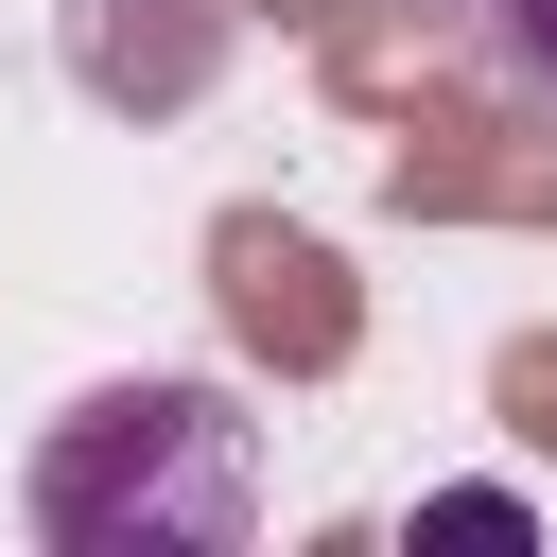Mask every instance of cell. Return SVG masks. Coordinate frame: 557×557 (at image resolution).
Segmentation results:
<instances>
[{
	"label": "cell",
	"instance_id": "6da1fadb",
	"mask_svg": "<svg viewBox=\"0 0 557 557\" xmlns=\"http://www.w3.org/2000/svg\"><path fill=\"white\" fill-rule=\"evenodd\" d=\"M35 540L70 557H226L261 522V453L226 383H104L35 435Z\"/></svg>",
	"mask_w": 557,
	"mask_h": 557
},
{
	"label": "cell",
	"instance_id": "7a4b0ae2",
	"mask_svg": "<svg viewBox=\"0 0 557 557\" xmlns=\"http://www.w3.org/2000/svg\"><path fill=\"white\" fill-rule=\"evenodd\" d=\"M418 522H435V540H540V505H522V487H435Z\"/></svg>",
	"mask_w": 557,
	"mask_h": 557
},
{
	"label": "cell",
	"instance_id": "3957f363",
	"mask_svg": "<svg viewBox=\"0 0 557 557\" xmlns=\"http://www.w3.org/2000/svg\"><path fill=\"white\" fill-rule=\"evenodd\" d=\"M487 35H505V70H522V87H557V0H487Z\"/></svg>",
	"mask_w": 557,
	"mask_h": 557
},
{
	"label": "cell",
	"instance_id": "277c9868",
	"mask_svg": "<svg viewBox=\"0 0 557 557\" xmlns=\"http://www.w3.org/2000/svg\"><path fill=\"white\" fill-rule=\"evenodd\" d=\"M400 17H435V0H400Z\"/></svg>",
	"mask_w": 557,
	"mask_h": 557
}]
</instances>
